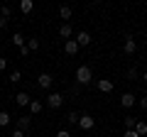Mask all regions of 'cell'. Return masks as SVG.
<instances>
[{"mask_svg": "<svg viewBox=\"0 0 147 137\" xmlns=\"http://www.w3.org/2000/svg\"><path fill=\"white\" fill-rule=\"evenodd\" d=\"M74 79H76V83L79 86H88L91 81H93V71H91V66H79L76 68V74H74Z\"/></svg>", "mask_w": 147, "mask_h": 137, "instance_id": "cell-1", "label": "cell"}, {"mask_svg": "<svg viewBox=\"0 0 147 137\" xmlns=\"http://www.w3.org/2000/svg\"><path fill=\"white\" fill-rule=\"evenodd\" d=\"M44 105L52 108V110H57V108H61V105H64V95H61V93H49V95H47V100H44Z\"/></svg>", "mask_w": 147, "mask_h": 137, "instance_id": "cell-2", "label": "cell"}, {"mask_svg": "<svg viewBox=\"0 0 147 137\" xmlns=\"http://www.w3.org/2000/svg\"><path fill=\"white\" fill-rule=\"evenodd\" d=\"M93 125H96L93 115H88V113H81V118H79V127H81V130H93Z\"/></svg>", "mask_w": 147, "mask_h": 137, "instance_id": "cell-3", "label": "cell"}, {"mask_svg": "<svg viewBox=\"0 0 147 137\" xmlns=\"http://www.w3.org/2000/svg\"><path fill=\"white\" fill-rule=\"evenodd\" d=\"M74 39H76V44H79V47H88V44L93 42V37H91V34H88L86 30H81V32H79V34H76Z\"/></svg>", "mask_w": 147, "mask_h": 137, "instance_id": "cell-4", "label": "cell"}, {"mask_svg": "<svg viewBox=\"0 0 147 137\" xmlns=\"http://www.w3.org/2000/svg\"><path fill=\"white\" fill-rule=\"evenodd\" d=\"M123 52L125 54H135L137 52V42H135V37H125V42H123Z\"/></svg>", "mask_w": 147, "mask_h": 137, "instance_id": "cell-5", "label": "cell"}, {"mask_svg": "<svg viewBox=\"0 0 147 137\" xmlns=\"http://www.w3.org/2000/svg\"><path fill=\"white\" fill-rule=\"evenodd\" d=\"M79 44H76V39H66V42H64V52L69 54V56H76V54H79Z\"/></svg>", "mask_w": 147, "mask_h": 137, "instance_id": "cell-6", "label": "cell"}, {"mask_svg": "<svg viewBox=\"0 0 147 137\" xmlns=\"http://www.w3.org/2000/svg\"><path fill=\"white\" fill-rule=\"evenodd\" d=\"M37 83L42 86V88H52V83H54V76L44 71V74H39V76H37Z\"/></svg>", "mask_w": 147, "mask_h": 137, "instance_id": "cell-7", "label": "cell"}, {"mask_svg": "<svg viewBox=\"0 0 147 137\" xmlns=\"http://www.w3.org/2000/svg\"><path fill=\"white\" fill-rule=\"evenodd\" d=\"M96 86H98L100 93H110V91L115 88V83H113L110 79H98V83H96Z\"/></svg>", "mask_w": 147, "mask_h": 137, "instance_id": "cell-8", "label": "cell"}, {"mask_svg": "<svg viewBox=\"0 0 147 137\" xmlns=\"http://www.w3.org/2000/svg\"><path fill=\"white\" fill-rule=\"evenodd\" d=\"M30 127H32V118L30 115H17V130L27 132Z\"/></svg>", "mask_w": 147, "mask_h": 137, "instance_id": "cell-9", "label": "cell"}, {"mask_svg": "<svg viewBox=\"0 0 147 137\" xmlns=\"http://www.w3.org/2000/svg\"><path fill=\"white\" fill-rule=\"evenodd\" d=\"M15 103H17L20 108H27V105L32 103V98H30V93H25V91H20V93L15 95Z\"/></svg>", "mask_w": 147, "mask_h": 137, "instance_id": "cell-10", "label": "cell"}, {"mask_svg": "<svg viewBox=\"0 0 147 137\" xmlns=\"http://www.w3.org/2000/svg\"><path fill=\"white\" fill-rule=\"evenodd\" d=\"M135 103H137V98H135L132 93H123V95H120V105H123V108H132Z\"/></svg>", "mask_w": 147, "mask_h": 137, "instance_id": "cell-11", "label": "cell"}, {"mask_svg": "<svg viewBox=\"0 0 147 137\" xmlns=\"http://www.w3.org/2000/svg\"><path fill=\"white\" fill-rule=\"evenodd\" d=\"M27 108H30V113H32V115H39V113H42L44 110V103H42V100H32V103H30V105H27Z\"/></svg>", "mask_w": 147, "mask_h": 137, "instance_id": "cell-12", "label": "cell"}, {"mask_svg": "<svg viewBox=\"0 0 147 137\" xmlns=\"http://www.w3.org/2000/svg\"><path fill=\"white\" fill-rule=\"evenodd\" d=\"M59 37H64V39H71V37H74V30H71L69 22H64V25L59 27Z\"/></svg>", "mask_w": 147, "mask_h": 137, "instance_id": "cell-13", "label": "cell"}, {"mask_svg": "<svg viewBox=\"0 0 147 137\" xmlns=\"http://www.w3.org/2000/svg\"><path fill=\"white\" fill-rule=\"evenodd\" d=\"M10 39H12V44H15L17 49H22V47L27 44V42H25V34H22V32H15V34H12Z\"/></svg>", "mask_w": 147, "mask_h": 137, "instance_id": "cell-14", "label": "cell"}, {"mask_svg": "<svg viewBox=\"0 0 147 137\" xmlns=\"http://www.w3.org/2000/svg\"><path fill=\"white\" fill-rule=\"evenodd\" d=\"M20 10L25 12V15H30V12L34 10V3H32V0H20Z\"/></svg>", "mask_w": 147, "mask_h": 137, "instance_id": "cell-15", "label": "cell"}, {"mask_svg": "<svg viewBox=\"0 0 147 137\" xmlns=\"http://www.w3.org/2000/svg\"><path fill=\"white\" fill-rule=\"evenodd\" d=\"M71 15H74V10L69 5H61L59 7V17H61V20H71Z\"/></svg>", "mask_w": 147, "mask_h": 137, "instance_id": "cell-16", "label": "cell"}, {"mask_svg": "<svg viewBox=\"0 0 147 137\" xmlns=\"http://www.w3.org/2000/svg\"><path fill=\"white\" fill-rule=\"evenodd\" d=\"M135 132H137L140 137H145V135H147V122H145V120H137V122H135Z\"/></svg>", "mask_w": 147, "mask_h": 137, "instance_id": "cell-17", "label": "cell"}, {"mask_svg": "<svg viewBox=\"0 0 147 137\" xmlns=\"http://www.w3.org/2000/svg\"><path fill=\"white\" fill-rule=\"evenodd\" d=\"M10 122H12V115L5 113V110H0V127H7Z\"/></svg>", "mask_w": 147, "mask_h": 137, "instance_id": "cell-18", "label": "cell"}, {"mask_svg": "<svg viewBox=\"0 0 147 137\" xmlns=\"http://www.w3.org/2000/svg\"><path fill=\"white\" fill-rule=\"evenodd\" d=\"M135 122H137V118H132V115H125V118H123L125 130H135Z\"/></svg>", "mask_w": 147, "mask_h": 137, "instance_id": "cell-19", "label": "cell"}, {"mask_svg": "<svg viewBox=\"0 0 147 137\" xmlns=\"http://www.w3.org/2000/svg\"><path fill=\"white\" fill-rule=\"evenodd\" d=\"M25 47L30 49V52H37V49H39V39H34V37H32V39H27V44H25Z\"/></svg>", "mask_w": 147, "mask_h": 137, "instance_id": "cell-20", "label": "cell"}, {"mask_svg": "<svg viewBox=\"0 0 147 137\" xmlns=\"http://www.w3.org/2000/svg\"><path fill=\"white\" fill-rule=\"evenodd\" d=\"M79 118H81V113L71 110V113H69V115H66V122H71V125H74V122H76V125H79Z\"/></svg>", "mask_w": 147, "mask_h": 137, "instance_id": "cell-21", "label": "cell"}, {"mask_svg": "<svg viewBox=\"0 0 147 137\" xmlns=\"http://www.w3.org/2000/svg\"><path fill=\"white\" fill-rule=\"evenodd\" d=\"M7 79H10V83H20V81H22V74H20V71H12Z\"/></svg>", "mask_w": 147, "mask_h": 137, "instance_id": "cell-22", "label": "cell"}, {"mask_svg": "<svg viewBox=\"0 0 147 137\" xmlns=\"http://www.w3.org/2000/svg\"><path fill=\"white\" fill-rule=\"evenodd\" d=\"M0 17H5V20L10 17V7H7V5H3V7H0Z\"/></svg>", "mask_w": 147, "mask_h": 137, "instance_id": "cell-23", "label": "cell"}, {"mask_svg": "<svg viewBox=\"0 0 147 137\" xmlns=\"http://www.w3.org/2000/svg\"><path fill=\"white\" fill-rule=\"evenodd\" d=\"M127 79H140V74H137V68H135V66L127 71Z\"/></svg>", "mask_w": 147, "mask_h": 137, "instance_id": "cell-24", "label": "cell"}, {"mask_svg": "<svg viewBox=\"0 0 147 137\" xmlns=\"http://www.w3.org/2000/svg\"><path fill=\"white\" fill-rule=\"evenodd\" d=\"M123 137H140V135H137L135 130H125V132H123Z\"/></svg>", "mask_w": 147, "mask_h": 137, "instance_id": "cell-25", "label": "cell"}, {"mask_svg": "<svg viewBox=\"0 0 147 137\" xmlns=\"http://www.w3.org/2000/svg\"><path fill=\"white\" fill-rule=\"evenodd\" d=\"M54 137H71V132H69V130H59Z\"/></svg>", "mask_w": 147, "mask_h": 137, "instance_id": "cell-26", "label": "cell"}, {"mask_svg": "<svg viewBox=\"0 0 147 137\" xmlns=\"http://www.w3.org/2000/svg\"><path fill=\"white\" fill-rule=\"evenodd\" d=\"M140 108H142V110H147V95H142V98H140Z\"/></svg>", "mask_w": 147, "mask_h": 137, "instance_id": "cell-27", "label": "cell"}, {"mask_svg": "<svg viewBox=\"0 0 147 137\" xmlns=\"http://www.w3.org/2000/svg\"><path fill=\"white\" fill-rule=\"evenodd\" d=\"M5 68H7V59L0 56V71H5Z\"/></svg>", "mask_w": 147, "mask_h": 137, "instance_id": "cell-28", "label": "cell"}, {"mask_svg": "<svg viewBox=\"0 0 147 137\" xmlns=\"http://www.w3.org/2000/svg\"><path fill=\"white\" fill-rule=\"evenodd\" d=\"M12 137H25V132H22V130H17V127H15V130H12Z\"/></svg>", "mask_w": 147, "mask_h": 137, "instance_id": "cell-29", "label": "cell"}, {"mask_svg": "<svg viewBox=\"0 0 147 137\" xmlns=\"http://www.w3.org/2000/svg\"><path fill=\"white\" fill-rule=\"evenodd\" d=\"M5 25H7V20H5V17H0V30H3Z\"/></svg>", "mask_w": 147, "mask_h": 137, "instance_id": "cell-30", "label": "cell"}, {"mask_svg": "<svg viewBox=\"0 0 147 137\" xmlns=\"http://www.w3.org/2000/svg\"><path fill=\"white\" fill-rule=\"evenodd\" d=\"M140 79H142V81H145V83H147V71H145V74H142V76H140Z\"/></svg>", "mask_w": 147, "mask_h": 137, "instance_id": "cell-31", "label": "cell"}, {"mask_svg": "<svg viewBox=\"0 0 147 137\" xmlns=\"http://www.w3.org/2000/svg\"><path fill=\"white\" fill-rule=\"evenodd\" d=\"M145 95H147V91H145Z\"/></svg>", "mask_w": 147, "mask_h": 137, "instance_id": "cell-32", "label": "cell"}, {"mask_svg": "<svg viewBox=\"0 0 147 137\" xmlns=\"http://www.w3.org/2000/svg\"><path fill=\"white\" fill-rule=\"evenodd\" d=\"M25 137H27V135H25Z\"/></svg>", "mask_w": 147, "mask_h": 137, "instance_id": "cell-33", "label": "cell"}]
</instances>
